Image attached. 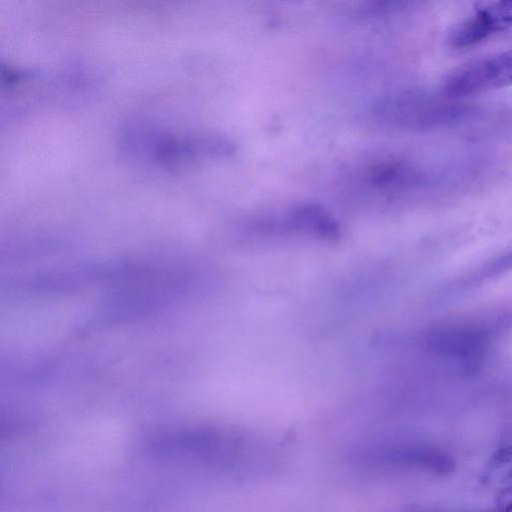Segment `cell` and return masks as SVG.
Listing matches in <instances>:
<instances>
[{"label":"cell","instance_id":"cell-2","mask_svg":"<svg viewBox=\"0 0 512 512\" xmlns=\"http://www.w3.org/2000/svg\"><path fill=\"white\" fill-rule=\"evenodd\" d=\"M365 462L434 475L453 470V459L443 450L424 444H392L368 451Z\"/></svg>","mask_w":512,"mask_h":512},{"label":"cell","instance_id":"cell-1","mask_svg":"<svg viewBox=\"0 0 512 512\" xmlns=\"http://www.w3.org/2000/svg\"><path fill=\"white\" fill-rule=\"evenodd\" d=\"M509 86H512V48L458 67L447 76L443 92L455 99Z\"/></svg>","mask_w":512,"mask_h":512},{"label":"cell","instance_id":"cell-5","mask_svg":"<svg viewBox=\"0 0 512 512\" xmlns=\"http://www.w3.org/2000/svg\"><path fill=\"white\" fill-rule=\"evenodd\" d=\"M512 268V251L498 259L490 268L491 273L502 272Z\"/></svg>","mask_w":512,"mask_h":512},{"label":"cell","instance_id":"cell-4","mask_svg":"<svg viewBox=\"0 0 512 512\" xmlns=\"http://www.w3.org/2000/svg\"><path fill=\"white\" fill-rule=\"evenodd\" d=\"M288 223L298 230L333 239L339 235V227L332 216L314 205L299 206L288 215Z\"/></svg>","mask_w":512,"mask_h":512},{"label":"cell","instance_id":"cell-3","mask_svg":"<svg viewBox=\"0 0 512 512\" xmlns=\"http://www.w3.org/2000/svg\"><path fill=\"white\" fill-rule=\"evenodd\" d=\"M511 26L512 1L490 2L480 5L472 15L456 24L449 31L447 42L452 48H466Z\"/></svg>","mask_w":512,"mask_h":512}]
</instances>
